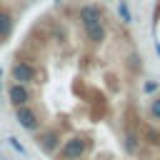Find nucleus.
I'll use <instances>...</instances> for the list:
<instances>
[{
    "label": "nucleus",
    "mask_w": 160,
    "mask_h": 160,
    "mask_svg": "<svg viewBox=\"0 0 160 160\" xmlns=\"http://www.w3.org/2000/svg\"><path fill=\"white\" fill-rule=\"evenodd\" d=\"M125 160H160V95L140 100Z\"/></svg>",
    "instance_id": "f257e3e1"
}]
</instances>
